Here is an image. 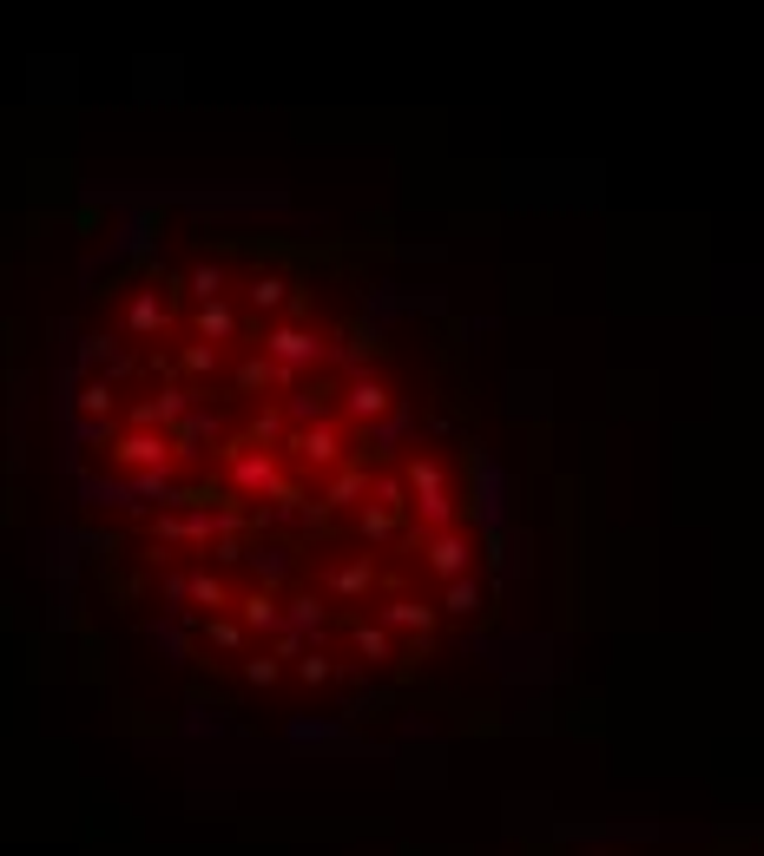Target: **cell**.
Returning <instances> with one entry per match:
<instances>
[{
	"label": "cell",
	"instance_id": "2",
	"mask_svg": "<svg viewBox=\"0 0 764 856\" xmlns=\"http://www.w3.org/2000/svg\"><path fill=\"white\" fill-rule=\"evenodd\" d=\"M468 560H475V540H468V534H455V527H442V534L429 540V567L442 573V580H462V573H468Z\"/></svg>",
	"mask_w": 764,
	"mask_h": 856
},
{
	"label": "cell",
	"instance_id": "22",
	"mask_svg": "<svg viewBox=\"0 0 764 856\" xmlns=\"http://www.w3.org/2000/svg\"><path fill=\"white\" fill-rule=\"evenodd\" d=\"M205 639H211L218 652H238V646H244V626H231V619H205Z\"/></svg>",
	"mask_w": 764,
	"mask_h": 856
},
{
	"label": "cell",
	"instance_id": "11",
	"mask_svg": "<svg viewBox=\"0 0 764 856\" xmlns=\"http://www.w3.org/2000/svg\"><path fill=\"white\" fill-rule=\"evenodd\" d=\"M238 330V310H231V303H198V336H205V349H211V336H231Z\"/></svg>",
	"mask_w": 764,
	"mask_h": 856
},
{
	"label": "cell",
	"instance_id": "20",
	"mask_svg": "<svg viewBox=\"0 0 764 856\" xmlns=\"http://www.w3.org/2000/svg\"><path fill=\"white\" fill-rule=\"evenodd\" d=\"M284 290H290L284 277H251V290H244V297H251L257 310H277V303H284Z\"/></svg>",
	"mask_w": 764,
	"mask_h": 856
},
{
	"label": "cell",
	"instance_id": "24",
	"mask_svg": "<svg viewBox=\"0 0 764 856\" xmlns=\"http://www.w3.org/2000/svg\"><path fill=\"white\" fill-rule=\"evenodd\" d=\"M382 619H389V626H422V633H429V606H415V600H396Z\"/></svg>",
	"mask_w": 764,
	"mask_h": 856
},
{
	"label": "cell",
	"instance_id": "16",
	"mask_svg": "<svg viewBox=\"0 0 764 856\" xmlns=\"http://www.w3.org/2000/svg\"><path fill=\"white\" fill-rule=\"evenodd\" d=\"M191 297H198V303H218V297H224V270H218V264H198V270H191Z\"/></svg>",
	"mask_w": 764,
	"mask_h": 856
},
{
	"label": "cell",
	"instance_id": "8",
	"mask_svg": "<svg viewBox=\"0 0 764 856\" xmlns=\"http://www.w3.org/2000/svg\"><path fill=\"white\" fill-rule=\"evenodd\" d=\"M284 633H297V639L323 633V600H317V593H297V600H290V613H284Z\"/></svg>",
	"mask_w": 764,
	"mask_h": 856
},
{
	"label": "cell",
	"instance_id": "4",
	"mask_svg": "<svg viewBox=\"0 0 764 856\" xmlns=\"http://www.w3.org/2000/svg\"><path fill=\"white\" fill-rule=\"evenodd\" d=\"M343 402H350L356 422H382V415H389V389H382L376 376H356L350 389H343Z\"/></svg>",
	"mask_w": 764,
	"mask_h": 856
},
{
	"label": "cell",
	"instance_id": "28",
	"mask_svg": "<svg viewBox=\"0 0 764 856\" xmlns=\"http://www.w3.org/2000/svg\"><path fill=\"white\" fill-rule=\"evenodd\" d=\"M244 679H251V685H277V679H284V666H277V659H251Z\"/></svg>",
	"mask_w": 764,
	"mask_h": 856
},
{
	"label": "cell",
	"instance_id": "14",
	"mask_svg": "<svg viewBox=\"0 0 764 856\" xmlns=\"http://www.w3.org/2000/svg\"><path fill=\"white\" fill-rule=\"evenodd\" d=\"M297 679L303 685H330L336 679V659H323V646H303L297 652Z\"/></svg>",
	"mask_w": 764,
	"mask_h": 856
},
{
	"label": "cell",
	"instance_id": "6",
	"mask_svg": "<svg viewBox=\"0 0 764 856\" xmlns=\"http://www.w3.org/2000/svg\"><path fill=\"white\" fill-rule=\"evenodd\" d=\"M191 409V389H165L159 402H139V409H132V422L145 428V435H152V428H165V422H178V415Z\"/></svg>",
	"mask_w": 764,
	"mask_h": 856
},
{
	"label": "cell",
	"instance_id": "7",
	"mask_svg": "<svg viewBox=\"0 0 764 856\" xmlns=\"http://www.w3.org/2000/svg\"><path fill=\"white\" fill-rule=\"evenodd\" d=\"M244 626H257V633H271V626H284V600H277L271 587H257V593H244Z\"/></svg>",
	"mask_w": 764,
	"mask_h": 856
},
{
	"label": "cell",
	"instance_id": "17",
	"mask_svg": "<svg viewBox=\"0 0 764 856\" xmlns=\"http://www.w3.org/2000/svg\"><path fill=\"white\" fill-rule=\"evenodd\" d=\"M343 356H350V363L376 356V323H350V330H343Z\"/></svg>",
	"mask_w": 764,
	"mask_h": 856
},
{
	"label": "cell",
	"instance_id": "9",
	"mask_svg": "<svg viewBox=\"0 0 764 856\" xmlns=\"http://www.w3.org/2000/svg\"><path fill=\"white\" fill-rule=\"evenodd\" d=\"M231 475H238L244 494H257V488H271L277 481V468H271V455H231Z\"/></svg>",
	"mask_w": 764,
	"mask_h": 856
},
{
	"label": "cell",
	"instance_id": "21",
	"mask_svg": "<svg viewBox=\"0 0 764 856\" xmlns=\"http://www.w3.org/2000/svg\"><path fill=\"white\" fill-rule=\"evenodd\" d=\"M126 323H132V330H139V336H152V330H159V323H165L159 297H139V303H132V310H126Z\"/></svg>",
	"mask_w": 764,
	"mask_h": 856
},
{
	"label": "cell",
	"instance_id": "1",
	"mask_svg": "<svg viewBox=\"0 0 764 856\" xmlns=\"http://www.w3.org/2000/svg\"><path fill=\"white\" fill-rule=\"evenodd\" d=\"M264 349H271V363H277V369H290V376H297L303 363H317V330H297V323H284V330L264 336Z\"/></svg>",
	"mask_w": 764,
	"mask_h": 856
},
{
	"label": "cell",
	"instance_id": "5",
	"mask_svg": "<svg viewBox=\"0 0 764 856\" xmlns=\"http://www.w3.org/2000/svg\"><path fill=\"white\" fill-rule=\"evenodd\" d=\"M119 461H132V468H152V475H159L165 461H172V442H165V435H126V442H119Z\"/></svg>",
	"mask_w": 764,
	"mask_h": 856
},
{
	"label": "cell",
	"instance_id": "27",
	"mask_svg": "<svg viewBox=\"0 0 764 856\" xmlns=\"http://www.w3.org/2000/svg\"><path fill=\"white\" fill-rule=\"evenodd\" d=\"M185 369H191V376H211V369H218V349L191 343V349H185Z\"/></svg>",
	"mask_w": 764,
	"mask_h": 856
},
{
	"label": "cell",
	"instance_id": "12",
	"mask_svg": "<svg viewBox=\"0 0 764 856\" xmlns=\"http://www.w3.org/2000/svg\"><path fill=\"white\" fill-rule=\"evenodd\" d=\"M264 382H297V376H290V369H277L271 356H251V363L238 369V389H244V396H257Z\"/></svg>",
	"mask_w": 764,
	"mask_h": 856
},
{
	"label": "cell",
	"instance_id": "3",
	"mask_svg": "<svg viewBox=\"0 0 764 856\" xmlns=\"http://www.w3.org/2000/svg\"><path fill=\"white\" fill-rule=\"evenodd\" d=\"M290 448H297V461H310V468H336V455H343L336 428H297Z\"/></svg>",
	"mask_w": 764,
	"mask_h": 856
},
{
	"label": "cell",
	"instance_id": "18",
	"mask_svg": "<svg viewBox=\"0 0 764 856\" xmlns=\"http://www.w3.org/2000/svg\"><path fill=\"white\" fill-rule=\"evenodd\" d=\"M185 600H198V606H224V580H218V573H191V580H185Z\"/></svg>",
	"mask_w": 764,
	"mask_h": 856
},
{
	"label": "cell",
	"instance_id": "25",
	"mask_svg": "<svg viewBox=\"0 0 764 856\" xmlns=\"http://www.w3.org/2000/svg\"><path fill=\"white\" fill-rule=\"evenodd\" d=\"M80 409H86V415H112V382H86V389H80Z\"/></svg>",
	"mask_w": 764,
	"mask_h": 856
},
{
	"label": "cell",
	"instance_id": "19",
	"mask_svg": "<svg viewBox=\"0 0 764 856\" xmlns=\"http://www.w3.org/2000/svg\"><path fill=\"white\" fill-rule=\"evenodd\" d=\"M448 613H481V587L468 580V573L462 580H448Z\"/></svg>",
	"mask_w": 764,
	"mask_h": 856
},
{
	"label": "cell",
	"instance_id": "13",
	"mask_svg": "<svg viewBox=\"0 0 764 856\" xmlns=\"http://www.w3.org/2000/svg\"><path fill=\"white\" fill-rule=\"evenodd\" d=\"M350 646L363 652L369 666H376V659H389V633H382V626H369V619H356V626H350Z\"/></svg>",
	"mask_w": 764,
	"mask_h": 856
},
{
	"label": "cell",
	"instance_id": "10",
	"mask_svg": "<svg viewBox=\"0 0 764 856\" xmlns=\"http://www.w3.org/2000/svg\"><path fill=\"white\" fill-rule=\"evenodd\" d=\"M369 580H376V573H369V560H343V567L330 573V593H343V600H363Z\"/></svg>",
	"mask_w": 764,
	"mask_h": 856
},
{
	"label": "cell",
	"instance_id": "15",
	"mask_svg": "<svg viewBox=\"0 0 764 856\" xmlns=\"http://www.w3.org/2000/svg\"><path fill=\"white\" fill-rule=\"evenodd\" d=\"M363 488H369V475H363V468H343V475L330 481V501H323V508H350V501H356Z\"/></svg>",
	"mask_w": 764,
	"mask_h": 856
},
{
	"label": "cell",
	"instance_id": "23",
	"mask_svg": "<svg viewBox=\"0 0 764 856\" xmlns=\"http://www.w3.org/2000/svg\"><path fill=\"white\" fill-rule=\"evenodd\" d=\"M211 435H218V422H211V415H191V422L178 428V442H172V448H198V442H211Z\"/></svg>",
	"mask_w": 764,
	"mask_h": 856
},
{
	"label": "cell",
	"instance_id": "26",
	"mask_svg": "<svg viewBox=\"0 0 764 856\" xmlns=\"http://www.w3.org/2000/svg\"><path fill=\"white\" fill-rule=\"evenodd\" d=\"M257 573H264V580H284V573H290V554H284V547H264V554H257Z\"/></svg>",
	"mask_w": 764,
	"mask_h": 856
}]
</instances>
